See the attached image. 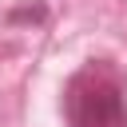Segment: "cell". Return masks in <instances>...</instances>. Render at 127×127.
Returning a JSON list of instances; mask_svg holds the SVG:
<instances>
[{
	"instance_id": "obj_1",
	"label": "cell",
	"mask_w": 127,
	"mask_h": 127,
	"mask_svg": "<svg viewBox=\"0 0 127 127\" xmlns=\"http://www.w3.org/2000/svg\"><path fill=\"white\" fill-rule=\"evenodd\" d=\"M67 127H127V79L115 60H83L64 83Z\"/></svg>"
},
{
	"instance_id": "obj_2",
	"label": "cell",
	"mask_w": 127,
	"mask_h": 127,
	"mask_svg": "<svg viewBox=\"0 0 127 127\" xmlns=\"http://www.w3.org/2000/svg\"><path fill=\"white\" fill-rule=\"evenodd\" d=\"M48 20V8L44 4H36V8H16V12H8V24H44Z\"/></svg>"
}]
</instances>
